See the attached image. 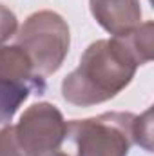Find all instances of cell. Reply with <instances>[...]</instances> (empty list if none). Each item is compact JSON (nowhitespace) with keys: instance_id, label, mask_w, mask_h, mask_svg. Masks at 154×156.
Segmentation results:
<instances>
[{"instance_id":"6da1fadb","label":"cell","mask_w":154,"mask_h":156,"mask_svg":"<svg viewBox=\"0 0 154 156\" xmlns=\"http://www.w3.org/2000/svg\"><path fill=\"white\" fill-rule=\"evenodd\" d=\"M140 64L125 37L93 42L80 64L62 82V96L76 107H93L118 96L136 75Z\"/></svg>"},{"instance_id":"7a4b0ae2","label":"cell","mask_w":154,"mask_h":156,"mask_svg":"<svg viewBox=\"0 0 154 156\" xmlns=\"http://www.w3.org/2000/svg\"><path fill=\"white\" fill-rule=\"evenodd\" d=\"M15 38L16 45L29 55L35 75L47 78L62 67L69 53L71 31L62 15L44 9L24 20Z\"/></svg>"},{"instance_id":"3957f363","label":"cell","mask_w":154,"mask_h":156,"mask_svg":"<svg viewBox=\"0 0 154 156\" xmlns=\"http://www.w3.org/2000/svg\"><path fill=\"white\" fill-rule=\"evenodd\" d=\"M132 113L111 111L67 122V136L78 156H129L132 145Z\"/></svg>"},{"instance_id":"277c9868","label":"cell","mask_w":154,"mask_h":156,"mask_svg":"<svg viewBox=\"0 0 154 156\" xmlns=\"http://www.w3.org/2000/svg\"><path fill=\"white\" fill-rule=\"evenodd\" d=\"M15 134L26 154L40 156L60 149L67 138V122L56 105L38 102L22 113Z\"/></svg>"},{"instance_id":"5b68a950","label":"cell","mask_w":154,"mask_h":156,"mask_svg":"<svg viewBox=\"0 0 154 156\" xmlns=\"http://www.w3.org/2000/svg\"><path fill=\"white\" fill-rule=\"evenodd\" d=\"M94 20L113 37H123L142 24L140 0H89Z\"/></svg>"},{"instance_id":"8992f818","label":"cell","mask_w":154,"mask_h":156,"mask_svg":"<svg viewBox=\"0 0 154 156\" xmlns=\"http://www.w3.org/2000/svg\"><path fill=\"white\" fill-rule=\"evenodd\" d=\"M45 91V78L31 82L0 80V125H9L18 107L29 98L31 93L42 94Z\"/></svg>"},{"instance_id":"52a82bcc","label":"cell","mask_w":154,"mask_h":156,"mask_svg":"<svg viewBox=\"0 0 154 156\" xmlns=\"http://www.w3.org/2000/svg\"><path fill=\"white\" fill-rule=\"evenodd\" d=\"M42 78L35 75L29 55L16 44L0 45V80H22L31 82Z\"/></svg>"},{"instance_id":"ba28073f","label":"cell","mask_w":154,"mask_h":156,"mask_svg":"<svg viewBox=\"0 0 154 156\" xmlns=\"http://www.w3.org/2000/svg\"><path fill=\"white\" fill-rule=\"evenodd\" d=\"M132 144L152 153V109H147L140 116L134 115L132 120Z\"/></svg>"},{"instance_id":"9c48e42d","label":"cell","mask_w":154,"mask_h":156,"mask_svg":"<svg viewBox=\"0 0 154 156\" xmlns=\"http://www.w3.org/2000/svg\"><path fill=\"white\" fill-rule=\"evenodd\" d=\"M0 156H27L16 140L15 125H5L0 129Z\"/></svg>"},{"instance_id":"30bf717a","label":"cell","mask_w":154,"mask_h":156,"mask_svg":"<svg viewBox=\"0 0 154 156\" xmlns=\"http://www.w3.org/2000/svg\"><path fill=\"white\" fill-rule=\"evenodd\" d=\"M18 31V18L7 7L0 4V45H4L9 38H13Z\"/></svg>"},{"instance_id":"8fae6325","label":"cell","mask_w":154,"mask_h":156,"mask_svg":"<svg viewBox=\"0 0 154 156\" xmlns=\"http://www.w3.org/2000/svg\"><path fill=\"white\" fill-rule=\"evenodd\" d=\"M40 156H69L67 153H60V151H53V153H45V154H40Z\"/></svg>"}]
</instances>
